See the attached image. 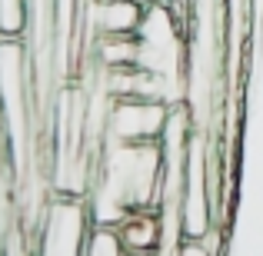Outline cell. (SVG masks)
Returning a JSON list of instances; mask_svg holds the SVG:
<instances>
[{
    "label": "cell",
    "mask_w": 263,
    "mask_h": 256,
    "mask_svg": "<svg viewBox=\"0 0 263 256\" xmlns=\"http://www.w3.org/2000/svg\"><path fill=\"white\" fill-rule=\"evenodd\" d=\"M170 107L143 96H120L114 100L107 116V136L120 143H157L167 130Z\"/></svg>",
    "instance_id": "1"
},
{
    "label": "cell",
    "mask_w": 263,
    "mask_h": 256,
    "mask_svg": "<svg viewBox=\"0 0 263 256\" xmlns=\"http://www.w3.org/2000/svg\"><path fill=\"white\" fill-rule=\"evenodd\" d=\"M143 17H147V0H103V4L84 0V20H87L90 40L140 33Z\"/></svg>",
    "instance_id": "2"
},
{
    "label": "cell",
    "mask_w": 263,
    "mask_h": 256,
    "mask_svg": "<svg viewBox=\"0 0 263 256\" xmlns=\"http://www.w3.org/2000/svg\"><path fill=\"white\" fill-rule=\"evenodd\" d=\"M117 243L123 253H163V240H167V226H163V213L154 206L143 210H130L120 223L114 226Z\"/></svg>",
    "instance_id": "3"
},
{
    "label": "cell",
    "mask_w": 263,
    "mask_h": 256,
    "mask_svg": "<svg viewBox=\"0 0 263 256\" xmlns=\"http://www.w3.org/2000/svg\"><path fill=\"white\" fill-rule=\"evenodd\" d=\"M123 256H157V253H123Z\"/></svg>",
    "instance_id": "4"
},
{
    "label": "cell",
    "mask_w": 263,
    "mask_h": 256,
    "mask_svg": "<svg viewBox=\"0 0 263 256\" xmlns=\"http://www.w3.org/2000/svg\"><path fill=\"white\" fill-rule=\"evenodd\" d=\"M90 4H103V0H90Z\"/></svg>",
    "instance_id": "5"
}]
</instances>
